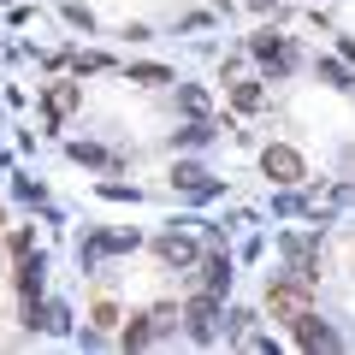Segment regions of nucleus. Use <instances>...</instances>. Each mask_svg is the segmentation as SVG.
<instances>
[{
  "label": "nucleus",
  "mask_w": 355,
  "mask_h": 355,
  "mask_svg": "<svg viewBox=\"0 0 355 355\" xmlns=\"http://www.w3.org/2000/svg\"><path fill=\"white\" fill-rule=\"evenodd\" d=\"M266 314L284 320V326H291L296 314H308V291H302V279H279V284H272V291H266Z\"/></svg>",
  "instance_id": "f257e3e1"
},
{
  "label": "nucleus",
  "mask_w": 355,
  "mask_h": 355,
  "mask_svg": "<svg viewBox=\"0 0 355 355\" xmlns=\"http://www.w3.org/2000/svg\"><path fill=\"white\" fill-rule=\"evenodd\" d=\"M261 166H266V178H272V184H296V178H302V154L284 148V142H272V148L261 154Z\"/></svg>",
  "instance_id": "f03ea898"
},
{
  "label": "nucleus",
  "mask_w": 355,
  "mask_h": 355,
  "mask_svg": "<svg viewBox=\"0 0 355 355\" xmlns=\"http://www.w3.org/2000/svg\"><path fill=\"white\" fill-rule=\"evenodd\" d=\"M254 53H261V60L272 65V71H291V48H284V42H272V36H254Z\"/></svg>",
  "instance_id": "7ed1b4c3"
},
{
  "label": "nucleus",
  "mask_w": 355,
  "mask_h": 355,
  "mask_svg": "<svg viewBox=\"0 0 355 355\" xmlns=\"http://www.w3.org/2000/svg\"><path fill=\"white\" fill-rule=\"evenodd\" d=\"M77 107V83H53L48 89V119H65Z\"/></svg>",
  "instance_id": "20e7f679"
},
{
  "label": "nucleus",
  "mask_w": 355,
  "mask_h": 355,
  "mask_svg": "<svg viewBox=\"0 0 355 355\" xmlns=\"http://www.w3.org/2000/svg\"><path fill=\"white\" fill-rule=\"evenodd\" d=\"M190 331H196V338H214V302H207V296L190 302Z\"/></svg>",
  "instance_id": "39448f33"
},
{
  "label": "nucleus",
  "mask_w": 355,
  "mask_h": 355,
  "mask_svg": "<svg viewBox=\"0 0 355 355\" xmlns=\"http://www.w3.org/2000/svg\"><path fill=\"white\" fill-rule=\"evenodd\" d=\"M160 261H172V266H184V261H196V249L184 237H160Z\"/></svg>",
  "instance_id": "423d86ee"
},
{
  "label": "nucleus",
  "mask_w": 355,
  "mask_h": 355,
  "mask_svg": "<svg viewBox=\"0 0 355 355\" xmlns=\"http://www.w3.org/2000/svg\"><path fill=\"white\" fill-rule=\"evenodd\" d=\"M231 101H237L243 113H254V107H261L266 95H261V83H237V89H231Z\"/></svg>",
  "instance_id": "0eeeda50"
},
{
  "label": "nucleus",
  "mask_w": 355,
  "mask_h": 355,
  "mask_svg": "<svg viewBox=\"0 0 355 355\" xmlns=\"http://www.w3.org/2000/svg\"><path fill=\"white\" fill-rule=\"evenodd\" d=\"M130 83H166V71H160V65H137V71H130Z\"/></svg>",
  "instance_id": "6e6552de"
}]
</instances>
